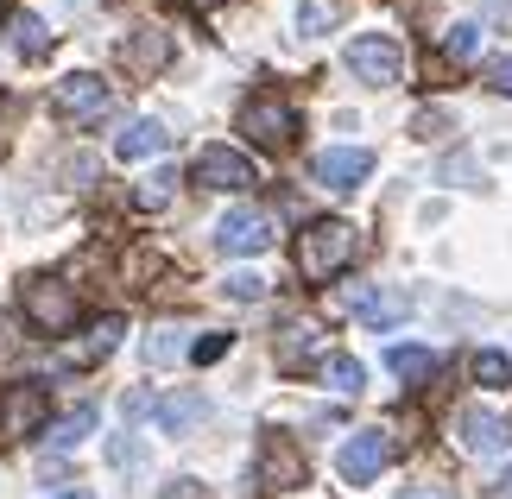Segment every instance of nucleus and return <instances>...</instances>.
Returning <instances> with one entry per match:
<instances>
[{
	"mask_svg": "<svg viewBox=\"0 0 512 499\" xmlns=\"http://www.w3.org/2000/svg\"><path fill=\"white\" fill-rule=\"evenodd\" d=\"M367 171H373V152L367 146H329V152H317V184H329V190L367 184Z\"/></svg>",
	"mask_w": 512,
	"mask_h": 499,
	"instance_id": "9b49d317",
	"label": "nucleus"
},
{
	"mask_svg": "<svg viewBox=\"0 0 512 499\" xmlns=\"http://www.w3.org/2000/svg\"><path fill=\"white\" fill-rule=\"evenodd\" d=\"M152 417H159V430H165V436H190V430L209 417V398L196 392V386H184V392L159 398V405H152Z\"/></svg>",
	"mask_w": 512,
	"mask_h": 499,
	"instance_id": "2eb2a0df",
	"label": "nucleus"
},
{
	"mask_svg": "<svg viewBox=\"0 0 512 499\" xmlns=\"http://www.w3.org/2000/svg\"><path fill=\"white\" fill-rule=\"evenodd\" d=\"M386 367L399 373V379H411V386H424V379L437 373V354H430V348H411V342H399V348H386Z\"/></svg>",
	"mask_w": 512,
	"mask_h": 499,
	"instance_id": "6ab92c4d",
	"label": "nucleus"
},
{
	"mask_svg": "<svg viewBox=\"0 0 512 499\" xmlns=\"http://www.w3.org/2000/svg\"><path fill=\"white\" fill-rule=\"evenodd\" d=\"M399 499H456V493H449L443 481H418V487H405Z\"/></svg>",
	"mask_w": 512,
	"mask_h": 499,
	"instance_id": "473e14b6",
	"label": "nucleus"
},
{
	"mask_svg": "<svg viewBox=\"0 0 512 499\" xmlns=\"http://www.w3.org/2000/svg\"><path fill=\"white\" fill-rule=\"evenodd\" d=\"M392 462V436L386 430H354L342 455H336V474L348 487H367V481H380V468Z\"/></svg>",
	"mask_w": 512,
	"mask_h": 499,
	"instance_id": "1a4fd4ad",
	"label": "nucleus"
},
{
	"mask_svg": "<svg viewBox=\"0 0 512 499\" xmlns=\"http://www.w3.org/2000/svg\"><path fill=\"white\" fill-rule=\"evenodd\" d=\"M348 70H354V83L392 89V83L405 76V51H399V38H386V32H361V38H348Z\"/></svg>",
	"mask_w": 512,
	"mask_h": 499,
	"instance_id": "f03ea898",
	"label": "nucleus"
},
{
	"mask_svg": "<svg viewBox=\"0 0 512 499\" xmlns=\"http://www.w3.org/2000/svg\"><path fill=\"white\" fill-rule=\"evenodd\" d=\"M336 19H342V0H298V32L304 38H323Z\"/></svg>",
	"mask_w": 512,
	"mask_h": 499,
	"instance_id": "5701e85b",
	"label": "nucleus"
},
{
	"mask_svg": "<svg viewBox=\"0 0 512 499\" xmlns=\"http://www.w3.org/2000/svg\"><path fill=\"white\" fill-rule=\"evenodd\" d=\"M57 499H95V493L89 487H70V493H57Z\"/></svg>",
	"mask_w": 512,
	"mask_h": 499,
	"instance_id": "c9c22d12",
	"label": "nucleus"
},
{
	"mask_svg": "<svg viewBox=\"0 0 512 499\" xmlns=\"http://www.w3.org/2000/svg\"><path fill=\"white\" fill-rule=\"evenodd\" d=\"M354 247H361V234H354L348 222H310L298 234V272L310 278V285H329L336 272L354 266Z\"/></svg>",
	"mask_w": 512,
	"mask_h": 499,
	"instance_id": "f257e3e1",
	"label": "nucleus"
},
{
	"mask_svg": "<svg viewBox=\"0 0 512 499\" xmlns=\"http://www.w3.org/2000/svg\"><path fill=\"white\" fill-rule=\"evenodd\" d=\"M0 7H7V0H0Z\"/></svg>",
	"mask_w": 512,
	"mask_h": 499,
	"instance_id": "4c0bfd02",
	"label": "nucleus"
},
{
	"mask_svg": "<svg viewBox=\"0 0 512 499\" xmlns=\"http://www.w3.org/2000/svg\"><path fill=\"white\" fill-rule=\"evenodd\" d=\"M228 342H234V335H196V342H190V361H196V367L222 361V354H228Z\"/></svg>",
	"mask_w": 512,
	"mask_h": 499,
	"instance_id": "c85d7f7f",
	"label": "nucleus"
},
{
	"mask_svg": "<svg viewBox=\"0 0 512 499\" xmlns=\"http://www.w3.org/2000/svg\"><path fill=\"white\" fill-rule=\"evenodd\" d=\"M45 417H51V398L45 386H7V398H0V443H26V436L45 430Z\"/></svg>",
	"mask_w": 512,
	"mask_h": 499,
	"instance_id": "6e6552de",
	"label": "nucleus"
},
{
	"mask_svg": "<svg viewBox=\"0 0 512 499\" xmlns=\"http://www.w3.org/2000/svg\"><path fill=\"white\" fill-rule=\"evenodd\" d=\"M165 499H203V487H196L190 474H184V481H171V487H165Z\"/></svg>",
	"mask_w": 512,
	"mask_h": 499,
	"instance_id": "72a5a7b5",
	"label": "nucleus"
},
{
	"mask_svg": "<svg viewBox=\"0 0 512 499\" xmlns=\"http://www.w3.org/2000/svg\"><path fill=\"white\" fill-rule=\"evenodd\" d=\"M171 146V133H165V121H127L121 133H114V158H159Z\"/></svg>",
	"mask_w": 512,
	"mask_h": 499,
	"instance_id": "f3484780",
	"label": "nucleus"
},
{
	"mask_svg": "<svg viewBox=\"0 0 512 499\" xmlns=\"http://www.w3.org/2000/svg\"><path fill=\"white\" fill-rule=\"evenodd\" d=\"M348 310L361 316L367 329H392V323H405V316H411V297L405 291H367V285H354L348 291Z\"/></svg>",
	"mask_w": 512,
	"mask_h": 499,
	"instance_id": "ddd939ff",
	"label": "nucleus"
},
{
	"mask_svg": "<svg viewBox=\"0 0 512 499\" xmlns=\"http://www.w3.org/2000/svg\"><path fill=\"white\" fill-rule=\"evenodd\" d=\"M456 436H462V449H468V455H500V449L512 443L506 424H500L494 411H481V405H468V411L456 417Z\"/></svg>",
	"mask_w": 512,
	"mask_h": 499,
	"instance_id": "4468645a",
	"label": "nucleus"
},
{
	"mask_svg": "<svg viewBox=\"0 0 512 499\" xmlns=\"http://www.w3.org/2000/svg\"><path fill=\"white\" fill-rule=\"evenodd\" d=\"M494 499H512V468H506L500 481H494Z\"/></svg>",
	"mask_w": 512,
	"mask_h": 499,
	"instance_id": "f704fd0d",
	"label": "nucleus"
},
{
	"mask_svg": "<svg viewBox=\"0 0 512 499\" xmlns=\"http://www.w3.org/2000/svg\"><path fill=\"white\" fill-rule=\"evenodd\" d=\"M121 57H127V64L140 70V76L165 70V64H171V32H159V26H140V32H133L127 45H121Z\"/></svg>",
	"mask_w": 512,
	"mask_h": 499,
	"instance_id": "a211bd4d",
	"label": "nucleus"
},
{
	"mask_svg": "<svg viewBox=\"0 0 512 499\" xmlns=\"http://www.w3.org/2000/svg\"><path fill=\"white\" fill-rule=\"evenodd\" d=\"M241 133L260 152H285L291 139H298V114H291V102H279V95H253L241 108Z\"/></svg>",
	"mask_w": 512,
	"mask_h": 499,
	"instance_id": "20e7f679",
	"label": "nucleus"
},
{
	"mask_svg": "<svg viewBox=\"0 0 512 499\" xmlns=\"http://www.w3.org/2000/svg\"><path fill=\"white\" fill-rule=\"evenodd\" d=\"M190 184L196 190H253V184H260V171H253V158L234 152V146H203V152H196V165H190Z\"/></svg>",
	"mask_w": 512,
	"mask_h": 499,
	"instance_id": "423d86ee",
	"label": "nucleus"
},
{
	"mask_svg": "<svg viewBox=\"0 0 512 499\" xmlns=\"http://www.w3.org/2000/svg\"><path fill=\"white\" fill-rule=\"evenodd\" d=\"M411 133H418V139H443V133H449V114H443V108H424L418 121H411Z\"/></svg>",
	"mask_w": 512,
	"mask_h": 499,
	"instance_id": "7c9ffc66",
	"label": "nucleus"
},
{
	"mask_svg": "<svg viewBox=\"0 0 512 499\" xmlns=\"http://www.w3.org/2000/svg\"><path fill=\"white\" fill-rule=\"evenodd\" d=\"M13 51L19 57H45L51 51V32H45V19H38V13H13Z\"/></svg>",
	"mask_w": 512,
	"mask_h": 499,
	"instance_id": "412c9836",
	"label": "nucleus"
},
{
	"mask_svg": "<svg viewBox=\"0 0 512 499\" xmlns=\"http://www.w3.org/2000/svg\"><path fill=\"white\" fill-rule=\"evenodd\" d=\"M108 462L114 468H133V462H140V443H133V436H114V443H108Z\"/></svg>",
	"mask_w": 512,
	"mask_h": 499,
	"instance_id": "2f4dec72",
	"label": "nucleus"
},
{
	"mask_svg": "<svg viewBox=\"0 0 512 499\" xmlns=\"http://www.w3.org/2000/svg\"><path fill=\"white\" fill-rule=\"evenodd\" d=\"M323 379H329V386H336L342 398H354V392L367 386V367L354 361V354H329V361H323Z\"/></svg>",
	"mask_w": 512,
	"mask_h": 499,
	"instance_id": "4be33fe9",
	"label": "nucleus"
},
{
	"mask_svg": "<svg viewBox=\"0 0 512 499\" xmlns=\"http://www.w3.org/2000/svg\"><path fill=\"white\" fill-rule=\"evenodd\" d=\"M171 184H177V171H152L133 203H140V209H165V203H171Z\"/></svg>",
	"mask_w": 512,
	"mask_h": 499,
	"instance_id": "bb28decb",
	"label": "nucleus"
},
{
	"mask_svg": "<svg viewBox=\"0 0 512 499\" xmlns=\"http://www.w3.org/2000/svg\"><path fill=\"white\" fill-rule=\"evenodd\" d=\"M108 102H114L108 83H102V76H89V70H76V76H64V83L51 89V108L64 114L70 127H95L108 114Z\"/></svg>",
	"mask_w": 512,
	"mask_h": 499,
	"instance_id": "0eeeda50",
	"label": "nucleus"
},
{
	"mask_svg": "<svg viewBox=\"0 0 512 499\" xmlns=\"http://www.w3.org/2000/svg\"><path fill=\"white\" fill-rule=\"evenodd\" d=\"M19 297H26V323L45 329V335H64L76 323V291L64 285V278H26Z\"/></svg>",
	"mask_w": 512,
	"mask_h": 499,
	"instance_id": "7ed1b4c3",
	"label": "nucleus"
},
{
	"mask_svg": "<svg viewBox=\"0 0 512 499\" xmlns=\"http://www.w3.org/2000/svg\"><path fill=\"white\" fill-rule=\"evenodd\" d=\"M190 7H196V13H215V7H222V0H190Z\"/></svg>",
	"mask_w": 512,
	"mask_h": 499,
	"instance_id": "e433bc0d",
	"label": "nucleus"
},
{
	"mask_svg": "<svg viewBox=\"0 0 512 499\" xmlns=\"http://www.w3.org/2000/svg\"><path fill=\"white\" fill-rule=\"evenodd\" d=\"M481 76H487V83H494L500 95H512V51H500V57H487V70H481Z\"/></svg>",
	"mask_w": 512,
	"mask_h": 499,
	"instance_id": "c756f323",
	"label": "nucleus"
},
{
	"mask_svg": "<svg viewBox=\"0 0 512 499\" xmlns=\"http://www.w3.org/2000/svg\"><path fill=\"white\" fill-rule=\"evenodd\" d=\"M222 291L234 297V304H260V297H266V278H260V272H234Z\"/></svg>",
	"mask_w": 512,
	"mask_h": 499,
	"instance_id": "cd10ccee",
	"label": "nucleus"
},
{
	"mask_svg": "<svg viewBox=\"0 0 512 499\" xmlns=\"http://www.w3.org/2000/svg\"><path fill=\"white\" fill-rule=\"evenodd\" d=\"M102 424V417H95V405H76L70 417H57V424H45V436H51V449H76L83 443V436Z\"/></svg>",
	"mask_w": 512,
	"mask_h": 499,
	"instance_id": "aec40b11",
	"label": "nucleus"
},
{
	"mask_svg": "<svg viewBox=\"0 0 512 499\" xmlns=\"http://www.w3.org/2000/svg\"><path fill=\"white\" fill-rule=\"evenodd\" d=\"M443 51L456 57V64H475V57H481V26H475V19H462V26H449Z\"/></svg>",
	"mask_w": 512,
	"mask_h": 499,
	"instance_id": "393cba45",
	"label": "nucleus"
},
{
	"mask_svg": "<svg viewBox=\"0 0 512 499\" xmlns=\"http://www.w3.org/2000/svg\"><path fill=\"white\" fill-rule=\"evenodd\" d=\"M177 354H190V348H184V329H171V323H159V329L146 335V367H171Z\"/></svg>",
	"mask_w": 512,
	"mask_h": 499,
	"instance_id": "b1692460",
	"label": "nucleus"
},
{
	"mask_svg": "<svg viewBox=\"0 0 512 499\" xmlns=\"http://www.w3.org/2000/svg\"><path fill=\"white\" fill-rule=\"evenodd\" d=\"M215 247L234 253V259H253L272 247V215L266 209H228L222 222H215Z\"/></svg>",
	"mask_w": 512,
	"mask_h": 499,
	"instance_id": "9d476101",
	"label": "nucleus"
},
{
	"mask_svg": "<svg viewBox=\"0 0 512 499\" xmlns=\"http://www.w3.org/2000/svg\"><path fill=\"white\" fill-rule=\"evenodd\" d=\"M304 449L291 443V436L279 430H266V443H260V462H253V487H266V493H291V487H304Z\"/></svg>",
	"mask_w": 512,
	"mask_h": 499,
	"instance_id": "39448f33",
	"label": "nucleus"
},
{
	"mask_svg": "<svg viewBox=\"0 0 512 499\" xmlns=\"http://www.w3.org/2000/svg\"><path fill=\"white\" fill-rule=\"evenodd\" d=\"M475 379H481V386H506V379H512V361H506L500 348H481V354H475Z\"/></svg>",
	"mask_w": 512,
	"mask_h": 499,
	"instance_id": "a878e982",
	"label": "nucleus"
},
{
	"mask_svg": "<svg viewBox=\"0 0 512 499\" xmlns=\"http://www.w3.org/2000/svg\"><path fill=\"white\" fill-rule=\"evenodd\" d=\"M317 354H323V329L317 323H285L279 329V367L285 373H304Z\"/></svg>",
	"mask_w": 512,
	"mask_h": 499,
	"instance_id": "dca6fc26",
	"label": "nucleus"
},
{
	"mask_svg": "<svg viewBox=\"0 0 512 499\" xmlns=\"http://www.w3.org/2000/svg\"><path fill=\"white\" fill-rule=\"evenodd\" d=\"M121 335H127L121 316H95V323H89V329L64 348V361H70V367H95V361H108V354L121 348Z\"/></svg>",
	"mask_w": 512,
	"mask_h": 499,
	"instance_id": "f8f14e48",
	"label": "nucleus"
}]
</instances>
